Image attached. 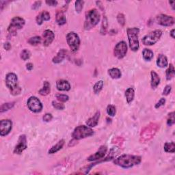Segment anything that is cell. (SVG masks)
I'll return each mask as SVG.
<instances>
[{
	"label": "cell",
	"mask_w": 175,
	"mask_h": 175,
	"mask_svg": "<svg viewBox=\"0 0 175 175\" xmlns=\"http://www.w3.org/2000/svg\"><path fill=\"white\" fill-rule=\"evenodd\" d=\"M56 87L59 91H68L70 89V84L67 81L63 80V79L57 81Z\"/></svg>",
	"instance_id": "cell-17"
},
{
	"label": "cell",
	"mask_w": 175,
	"mask_h": 175,
	"mask_svg": "<svg viewBox=\"0 0 175 175\" xmlns=\"http://www.w3.org/2000/svg\"><path fill=\"white\" fill-rule=\"evenodd\" d=\"M14 105H15V103H4L1 106V109H0V112L1 113H3V112H6L8 110H9L11 108H12Z\"/></svg>",
	"instance_id": "cell-33"
},
{
	"label": "cell",
	"mask_w": 175,
	"mask_h": 175,
	"mask_svg": "<svg viewBox=\"0 0 175 175\" xmlns=\"http://www.w3.org/2000/svg\"><path fill=\"white\" fill-rule=\"evenodd\" d=\"M45 3L49 5H51V6H56L57 5V2L54 1V0H49V1H46Z\"/></svg>",
	"instance_id": "cell-46"
},
{
	"label": "cell",
	"mask_w": 175,
	"mask_h": 175,
	"mask_svg": "<svg viewBox=\"0 0 175 175\" xmlns=\"http://www.w3.org/2000/svg\"><path fill=\"white\" fill-rule=\"evenodd\" d=\"M30 56H31V53H30V51L27 50V49H24L21 53V57L23 60H28Z\"/></svg>",
	"instance_id": "cell-36"
},
{
	"label": "cell",
	"mask_w": 175,
	"mask_h": 175,
	"mask_svg": "<svg viewBox=\"0 0 175 175\" xmlns=\"http://www.w3.org/2000/svg\"><path fill=\"white\" fill-rule=\"evenodd\" d=\"M56 98H57V100L60 102H67V101H68L69 99V97H68V96L66 95V94H56Z\"/></svg>",
	"instance_id": "cell-39"
},
{
	"label": "cell",
	"mask_w": 175,
	"mask_h": 175,
	"mask_svg": "<svg viewBox=\"0 0 175 175\" xmlns=\"http://www.w3.org/2000/svg\"><path fill=\"white\" fill-rule=\"evenodd\" d=\"M41 3L42 2H41L40 1H37V2H34V4L32 5V8L33 10H37L38 8H39L41 5Z\"/></svg>",
	"instance_id": "cell-45"
},
{
	"label": "cell",
	"mask_w": 175,
	"mask_h": 175,
	"mask_svg": "<svg viewBox=\"0 0 175 175\" xmlns=\"http://www.w3.org/2000/svg\"><path fill=\"white\" fill-rule=\"evenodd\" d=\"M5 84L10 90L11 94L14 96L18 95L21 93V89L18 85V78L15 73H10L5 77Z\"/></svg>",
	"instance_id": "cell-4"
},
{
	"label": "cell",
	"mask_w": 175,
	"mask_h": 175,
	"mask_svg": "<svg viewBox=\"0 0 175 175\" xmlns=\"http://www.w3.org/2000/svg\"><path fill=\"white\" fill-rule=\"evenodd\" d=\"M52 105H53V107L55 109H57V110H62V109H64V104H62L61 103H58L55 101H53V102H52Z\"/></svg>",
	"instance_id": "cell-41"
},
{
	"label": "cell",
	"mask_w": 175,
	"mask_h": 175,
	"mask_svg": "<svg viewBox=\"0 0 175 175\" xmlns=\"http://www.w3.org/2000/svg\"><path fill=\"white\" fill-rule=\"evenodd\" d=\"M139 32V29L138 27H133L127 29L129 43L130 48L133 51H137L139 48L138 40Z\"/></svg>",
	"instance_id": "cell-5"
},
{
	"label": "cell",
	"mask_w": 175,
	"mask_h": 175,
	"mask_svg": "<svg viewBox=\"0 0 175 175\" xmlns=\"http://www.w3.org/2000/svg\"><path fill=\"white\" fill-rule=\"evenodd\" d=\"M50 19V15L46 11H43L36 16V23L38 25H42L44 21H49Z\"/></svg>",
	"instance_id": "cell-20"
},
{
	"label": "cell",
	"mask_w": 175,
	"mask_h": 175,
	"mask_svg": "<svg viewBox=\"0 0 175 175\" xmlns=\"http://www.w3.org/2000/svg\"><path fill=\"white\" fill-rule=\"evenodd\" d=\"M56 22L59 26H63L67 23V18L62 11H58L56 14Z\"/></svg>",
	"instance_id": "cell-23"
},
{
	"label": "cell",
	"mask_w": 175,
	"mask_h": 175,
	"mask_svg": "<svg viewBox=\"0 0 175 175\" xmlns=\"http://www.w3.org/2000/svg\"><path fill=\"white\" fill-rule=\"evenodd\" d=\"M164 150L166 153H174L175 151V144L174 142H166V143L164 144Z\"/></svg>",
	"instance_id": "cell-30"
},
{
	"label": "cell",
	"mask_w": 175,
	"mask_h": 175,
	"mask_svg": "<svg viewBox=\"0 0 175 175\" xmlns=\"http://www.w3.org/2000/svg\"><path fill=\"white\" fill-rule=\"evenodd\" d=\"M117 20H118V23L120 25V26H125V15H123V14L120 13V14H118V15Z\"/></svg>",
	"instance_id": "cell-40"
},
{
	"label": "cell",
	"mask_w": 175,
	"mask_h": 175,
	"mask_svg": "<svg viewBox=\"0 0 175 175\" xmlns=\"http://www.w3.org/2000/svg\"><path fill=\"white\" fill-rule=\"evenodd\" d=\"M52 118H53V116H52V115L51 114H46L45 115H44V116L43 118V119L45 122L51 121Z\"/></svg>",
	"instance_id": "cell-43"
},
{
	"label": "cell",
	"mask_w": 175,
	"mask_h": 175,
	"mask_svg": "<svg viewBox=\"0 0 175 175\" xmlns=\"http://www.w3.org/2000/svg\"><path fill=\"white\" fill-rule=\"evenodd\" d=\"M127 52V45L125 41H121L117 44L114 48V56L118 59L124 57Z\"/></svg>",
	"instance_id": "cell-11"
},
{
	"label": "cell",
	"mask_w": 175,
	"mask_h": 175,
	"mask_svg": "<svg viewBox=\"0 0 175 175\" xmlns=\"http://www.w3.org/2000/svg\"><path fill=\"white\" fill-rule=\"evenodd\" d=\"M67 50H65L64 49H60V50L58 51V53L56 55V57H54L52 61H53V63L55 64H59V63L62 62L63 60H64L66 57V56H67Z\"/></svg>",
	"instance_id": "cell-19"
},
{
	"label": "cell",
	"mask_w": 175,
	"mask_h": 175,
	"mask_svg": "<svg viewBox=\"0 0 175 175\" xmlns=\"http://www.w3.org/2000/svg\"><path fill=\"white\" fill-rule=\"evenodd\" d=\"M165 103H166V99H165V98H161V99H160V101H159L157 103H156L155 108L156 109L160 108L161 106L164 105V104H165Z\"/></svg>",
	"instance_id": "cell-42"
},
{
	"label": "cell",
	"mask_w": 175,
	"mask_h": 175,
	"mask_svg": "<svg viewBox=\"0 0 175 175\" xmlns=\"http://www.w3.org/2000/svg\"><path fill=\"white\" fill-rule=\"evenodd\" d=\"M157 64L159 67L160 68H165L168 64V59L166 56L163 54H160L158 56L157 60Z\"/></svg>",
	"instance_id": "cell-21"
},
{
	"label": "cell",
	"mask_w": 175,
	"mask_h": 175,
	"mask_svg": "<svg viewBox=\"0 0 175 175\" xmlns=\"http://www.w3.org/2000/svg\"><path fill=\"white\" fill-rule=\"evenodd\" d=\"M160 125L157 123H150L142 130L140 133V142H146L151 139L160 129Z\"/></svg>",
	"instance_id": "cell-2"
},
{
	"label": "cell",
	"mask_w": 175,
	"mask_h": 175,
	"mask_svg": "<svg viewBox=\"0 0 175 175\" xmlns=\"http://www.w3.org/2000/svg\"><path fill=\"white\" fill-rule=\"evenodd\" d=\"M67 43L71 51L73 52H76L79 48L80 45V39L79 36L74 32H70L67 36Z\"/></svg>",
	"instance_id": "cell-8"
},
{
	"label": "cell",
	"mask_w": 175,
	"mask_h": 175,
	"mask_svg": "<svg viewBox=\"0 0 175 175\" xmlns=\"http://www.w3.org/2000/svg\"><path fill=\"white\" fill-rule=\"evenodd\" d=\"M134 96H135V92L132 88H129L125 91V97L128 103H131L133 101Z\"/></svg>",
	"instance_id": "cell-26"
},
{
	"label": "cell",
	"mask_w": 175,
	"mask_h": 175,
	"mask_svg": "<svg viewBox=\"0 0 175 175\" xmlns=\"http://www.w3.org/2000/svg\"><path fill=\"white\" fill-rule=\"evenodd\" d=\"M27 138L25 135H21L19 137L18 144L16 145L14 150V153L15 154L20 155L21 153H23L25 150L27 149Z\"/></svg>",
	"instance_id": "cell-14"
},
{
	"label": "cell",
	"mask_w": 175,
	"mask_h": 175,
	"mask_svg": "<svg viewBox=\"0 0 175 175\" xmlns=\"http://www.w3.org/2000/svg\"><path fill=\"white\" fill-rule=\"evenodd\" d=\"M141 157L137 155H122L114 160V163L123 168H130L134 166L138 165L141 162Z\"/></svg>",
	"instance_id": "cell-1"
},
{
	"label": "cell",
	"mask_w": 175,
	"mask_h": 175,
	"mask_svg": "<svg viewBox=\"0 0 175 175\" xmlns=\"http://www.w3.org/2000/svg\"><path fill=\"white\" fill-rule=\"evenodd\" d=\"M43 36L44 38L43 45L45 46H47L49 45H51L55 38L54 33L50 29H46L45 31L43 32Z\"/></svg>",
	"instance_id": "cell-16"
},
{
	"label": "cell",
	"mask_w": 175,
	"mask_h": 175,
	"mask_svg": "<svg viewBox=\"0 0 175 175\" xmlns=\"http://www.w3.org/2000/svg\"><path fill=\"white\" fill-rule=\"evenodd\" d=\"M108 73L112 79H119L121 77V72L117 68H113L109 69L108 70Z\"/></svg>",
	"instance_id": "cell-27"
},
{
	"label": "cell",
	"mask_w": 175,
	"mask_h": 175,
	"mask_svg": "<svg viewBox=\"0 0 175 175\" xmlns=\"http://www.w3.org/2000/svg\"><path fill=\"white\" fill-rule=\"evenodd\" d=\"M107 150H108V148H107L106 146H101L99 148V149H98L94 154L90 155V157L88 158V161H93L102 160V159L105 157Z\"/></svg>",
	"instance_id": "cell-15"
},
{
	"label": "cell",
	"mask_w": 175,
	"mask_h": 175,
	"mask_svg": "<svg viewBox=\"0 0 175 175\" xmlns=\"http://www.w3.org/2000/svg\"><path fill=\"white\" fill-rule=\"evenodd\" d=\"M175 75V70L174 66L172 64H170L169 68L166 70V79L167 80H170L172 78H173Z\"/></svg>",
	"instance_id": "cell-29"
},
{
	"label": "cell",
	"mask_w": 175,
	"mask_h": 175,
	"mask_svg": "<svg viewBox=\"0 0 175 175\" xmlns=\"http://www.w3.org/2000/svg\"><path fill=\"white\" fill-rule=\"evenodd\" d=\"M93 134H94V131L88 126L87 127V126L85 125H80L75 129L72 136L73 139H76V140H79V139L91 136Z\"/></svg>",
	"instance_id": "cell-6"
},
{
	"label": "cell",
	"mask_w": 175,
	"mask_h": 175,
	"mask_svg": "<svg viewBox=\"0 0 175 175\" xmlns=\"http://www.w3.org/2000/svg\"><path fill=\"white\" fill-rule=\"evenodd\" d=\"M170 36H171L172 38H175V36H174V29H172V31L170 32Z\"/></svg>",
	"instance_id": "cell-50"
},
{
	"label": "cell",
	"mask_w": 175,
	"mask_h": 175,
	"mask_svg": "<svg viewBox=\"0 0 175 175\" xmlns=\"http://www.w3.org/2000/svg\"><path fill=\"white\" fill-rule=\"evenodd\" d=\"M169 4H171V6L172 7V9L174 10V4L175 2L174 1H172V2H169Z\"/></svg>",
	"instance_id": "cell-49"
},
{
	"label": "cell",
	"mask_w": 175,
	"mask_h": 175,
	"mask_svg": "<svg viewBox=\"0 0 175 175\" xmlns=\"http://www.w3.org/2000/svg\"><path fill=\"white\" fill-rule=\"evenodd\" d=\"M161 35H162V32L160 29L154 30L149 33L142 38V43L145 45H153L160 40Z\"/></svg>",
	"instance_id": "cell-7"
},
{
	"label": "cell",
	"mask_w": 175,
	"mask_h": 175,
	"mask_svg": "<svg viewBox=\"0 0 175 175\" xmlns=\"http://www.w3.org/2000/svg\"><path fill=\"white\" fill-rule=\"evenodd\" d=\"M153 52L149 49H144L142 51V56H143L144 59L146 61H150L153 57Z\"/></svg>",
	"instance_id": "cell-28"
},
{
	"label": "cell",
	"mask_w": 175,
	"mask_h": 175,
	"mask_svg": "<svg viewBox=\"0 0 175 175\" xmlns=\"http://www.w3.org/2000/svg\"><path fill=\"white\" fill-rule=\"evenodd\" d=\"M51 91V86L48 81H45L43 84V88L39 90V94L42 96L48 95Z\"/></svg>",
	"instance_id": "cell-25"
},
{
	"label": "cell",
	"mask_w": 175,
	"mask_h": 175,
	"mask_svg": "<svg viewBox=\"0 0 175 175\" xmlns=\"http://www.w3.org/2000/svg\"><path fill=\"white\" fill-rule=\"evenodd\" d=\"M100 118V112L97 111L92 117L90 118L86 121V125L90 127H94L98 125V120Z\"/></svg>",
	"instance_id": "cell-18"
},
{
	"label": "cell",
	"mask_w": 175,
	"mask_h": 175,
	"mask_svg": "<svg viewBox=\"0 0 175 175\" xmlns=\"http://www.w3.org/2000/svg\"><path fill=\"white\" fill-rule=\"evenodd\" d=\"M4 47L5 49V50H10L11 49V45L10 44V43H5L4 45Z\"/></svg>",
	"instance_id": "cell-47"
},
{
	"label": "cell",
	"mask_w": 175,
	"mask_h": 175,
	"mask_svg": "<svg viewBox=\"0 0 175 175\" xmlns=\"http://www.w3.org/2000/svg\"><path fill=\"white\" fill-rule=\"evenodd\" d=\"M108 19H107L106 16H104L103 19V22H102V26H101V34L102 35H105L107 32V29H108Z\"/></svg>",
	"instance_id": "cell-31"
},
{
	"label": "cell",
	"mask_w": 175,
	"mask_h": 175,
	"mask_svg": "<svg viewBox=\"0 0 175 175\" xmlns=\"http://www.w3.org/2000/svg\"><path fill=\"white\" fill-rule=\"evenodd\" d=\"M25 25V20L19 16L14 17L11 20L10 24L8 28V32L12 35H15L17 30L21 29Z\"/></svg>",
	"instance_id": "cell-9"
},
{
	"label": "cell",
	"mask_w": 175,
	"mask_h": 175,
	"mask_svg": "<svg viewBox=\"0 0 175 175\" xmlns=\"http://www.w3.org/2000/svg\"><path fill=\"white\" fill-rule=\"evenodd\" d=\"M171 86H170V85H167V86L165 87V88L163 90V95H168L170 94V92L171 91Z\"/></svg>",
	"instance_id": "cell-44"
},
{
	"label": "cell",
	"mask_w": 175,
	"mask_h": 175,
	"mask_svg": "<svg viewBox=\"0 0 175 175\" xmlns=\"http://www.w3.org/2000/svg\"><path fill=\"white\" fill-rule=\"evenodd\" d=\"M116 108L115 106L112 105H109L107 108V113L110 116H114L115 114H116Z\"/></svg>",
	"instance_id": "cell-35"
},
{
	"label": "cell",
	"mask_w": 175,
	"mask_h": 175,
	"mask_svg": "<svg viewBox=\"0 0 175 175\" xmlns=\"http://www.w3.org/2000/svg\"><path fill=\"white\" fill-rule=\"evenodd\" d=\"M175 119H174V112H172L168 114V118L167 120V125L168 126H172L174 124Z\"/></svg>",
	"instance_id": "cell-37"
},
{
	"label": "cell",
	"mask_w": 175,
	"mask_h": 175,
	"mask_svg": "<svg viewBox=\"0 0 175 175\" xmlns=\"http://www.w3.org/2000/svg\"><path fill=\"white\" fill-rule=\"evenodd\" d=\"M103 85L104 84L103 81H98L94 84V87H93V90H94L95 94H98V93H99L101 91V90H102L103 87Z\"/></svg>",
	"instance_id": "cell-32"
},
{
	"label": "cell",
	"mask_w": 175,
	"mask_h": 175,
	"mask_svg": "<svg viewBox=\"0 0 175 175\" xmlns=\"http://www.w3.org/2000/svg\"><path fill=\"white\" fill-rule=\"evenodd\" d=\"M84 4V1H76L75 2V10L76 12L78 13H80L81 11L83 9V6Z\"/></svg>",
	"instance_id": "cell-38"
},
{
	"label": "cell",
	"mask_w": 175,
	"mask_h": 175,
	"mask_svg": "<svg viewBox=\"0 0 175 175\" xmlns=\"http://www.w3.org/2000/svg\"><path fill=\"white\" fill-rule=\"evenodd\" d=\"M26 68L28 70H32L33 68V64H32V63H27V64H26Z\"/></svg>",
	"instance_id": "cell-48"
},
{
	"label": "cell",
	"mask_w": 175,
	"mask_h": 175,
	"mask_svg": "<svg viewBox=\"0 0 175 175\" xmlns=\"http://www.w3.org/2000/svg\"><path fill=\"white\" fill-rule=\"evenodd\" d=\"M40 43H41V38L40 36L32 37L28 40V43L33 46L37 45Z\"/></svg>",
	"instance_id": "cell-34"
},
{
	"label": "cell",
	"mask_w": 175,
	"mask_h": 175,
	"mask_svg": "<svg viewBox=\"0 0 175 175\" xmlns=\"http://www.w3.org/2000/svg\"><path fill=\"white\" fill-rule=\"evenodd\" d=\"M150 75H151V87L153 88H156L160 83V77L158 74L153 70L151 71Z\"/></svg>",
	"instance_id": "cell-22"
},
{
	"label": "cell",
	"mask_w": 175,
	"mask_h": 175,
	"mask_svg": "<svg viewBox=\"0 0 175 175\" xmlns=\"http://www.w3.org/2000/svg\"><path fill=\"white\" fill-rule=\"evenodd\" d=\"M100 14L97 9H92L86 13L84 23L85 29L88 30L97 26L100 21Z\"/></svg>",
	"instance_id": "cell-3"
},
{
	"label": "cell",
	"mask_w": 175,
	"mask_h": 175,
	"mask_svg": "<svg viewBox=\"0 0 175 175\" xmlns=\"http://www.w3.org/2000/svg\"><path fill=\"white\" fill-rule=\"evenodd\" d=\"M27 107L30 111H32L34 113H38V112H41L43 109V105L40 100L36 97H31L27 100Z\"/></svg>",
	"instance_id": "cell-10"
},
{
	"label": "cell",
	"mask_w": 175,
	"mask_h": 175,
	"mask_svg": "<svg viewBox=\"0 0 175 175\" xmlns=\"http://www.w3.org/2000/svg\"><path fill=\"white\" fill-rule=\"evenodd\" d=\"M156 20L158 24L165 27L172 26L174 23V19L172 16L163 15V14L159 15L156 18Z\"/></svg>",
	"instance_id": "cell-12"
},
{
	"label": "cell",
	"mask_w": 175,
	"mask_h": 175,
	"mask_svg": "<svg viewBox=\"0 0 175 175\" xmlns=\"http://www.w3.org/2000/svg\"><path fill=\"white\" fill-rule=\"evenodd\" d=\"M12 127V122L10 120H2L0 122V135L1 136H7Z\"/></svg>",
	"instance_id": "cell-13"
},
{
	"label": "cell",
	"mask_w": 175,
	"mask_h": 175,
	"mask_svg": "<svg viewBox=\"0 0 175 175\" xmlns=\"http://www.w3.org/2000/svg\"><path fill=\"white\" fill-rule=\"evenodd\" d=\"M64 139L60 140L56 145H55V146L51 148V149L49 150V154H53V153H56L57 151H59L60 149H62V148L64 146Z\"/></svg>",
	"instance_id": "cell-24"
}]
</instances>
